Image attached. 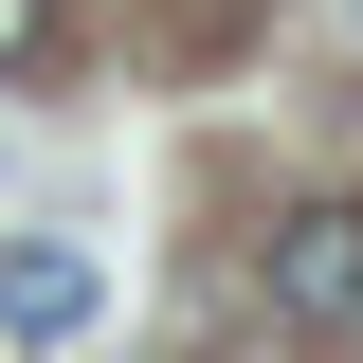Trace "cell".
<instances>
[{"label": "cell", "mask_w": 363, "mask_h": 363, "mask_svg": "<svg viewBox=\"0 0 363 363\" xmlns=\"http://www.w3.org/2000/svg\"><path fill=\"white\" fill-rule=\"evenodd\" d=\"M272 309L309 327V345H345V327H363V200H309V218H272Z\"/></svg>", "instance_id": "cell-1"}, {"label": "cell", "mask_w": 363, "mask_h": 363, "mask_svg": "<svg viewBox=\"0 0 363 363\" xmlns=\"http://www.w3.org/2000/svg\"><path fill=\"white\" fill-rule=\"evenodd\" d=\"M91 309H109V291H91L73 236H0V327H18V345H91Z\"/></svg>", "instance_id": "cell-2"}, {"label": "cell", "mask_w": 363, "mask_h": 363, "mask_svg": "<svg viewBox=\"0 0 363 363\" xmlns=\"http://www.w3.org/2000/svg\"><path fill=\"white\" fill-rule=\"evenodd\" d=\"M55 55V0H0V73H37Z\"/></svg>", "instance_id": "cell-3"}]
</instances>
